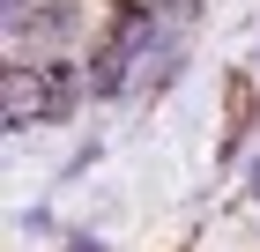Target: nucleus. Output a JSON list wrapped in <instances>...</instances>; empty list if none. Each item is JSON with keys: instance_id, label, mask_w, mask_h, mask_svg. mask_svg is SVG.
I'll return each instance as SVG.
<instances>
[{"instance_id": "1", "label": "nucleus", "mask_w": 260, "mask_h": 252, "mask_svg": "<svg viewBox=\"0 0 260 252\" xmlns=\"http://www.w3.org/2000/svg\"><path fill=\"white\" fill-rule=\"evenodd\" d=\"M67 104V82L52 75V67H15V75H8V119H15V126H30V119H52Z\"/></svg>"}, {"instance_id": "2", "label": "nucleus", "mask_w": 260, "mask_h": 252, "mask_svg": "<svg viewBox=\"0 0 260 252\" xmlns=\"http://www.w3.org/2000/svg\"><path fill=\"white\" fill-rule=\"evenodd\" d=\"M141 45H149V22H126V30H112V45H104V67H97V89H119L126 75H134V59H141Z\"/></svg>"}, {"instance_id": "3", "label": "nucleus", "mask_w": 260, "mask_h": 252, "mask_svg": "<svg viewBox=\"0 0 260 252\" xmlns=\"http://www.w3.org/2000/svg\"><path fill=\"white\" fill-rule=\"evenodd\" d=\"M141 8H164V0H141Z\"/></svg>"}]
</instances>
